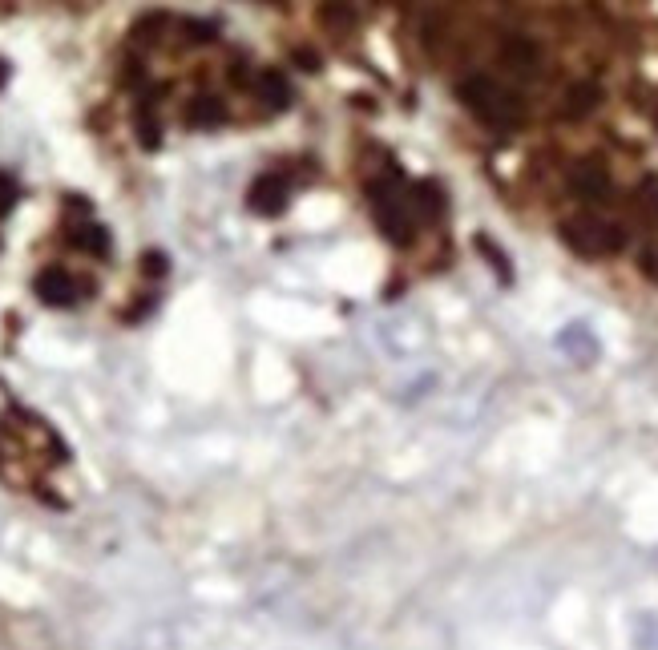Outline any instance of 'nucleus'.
<instances>
[{
    "instance_id": "obj_16",
    "label": "nucleus",
    "mask_w": 658,
    "mask_h": 650,
    "mask_svg": "<svg viewBox=\"0 0 658 650\" xmlns=\"http://www.w3.org/2000/svg\"><path fill=\"white\" fill-rule=\"evenodd\" d=\"M638 198H642V206L658 210V174H654V178H646V182L638 186Z\"/></svg>"
},
{
    "instance_id": "obj_15",
    "label": "nucleus",
    "mask_w": 658,
    "mask_h": 650,
    "mask_svg": "<svg viewBox=\"0 0 658 650\" xmlns=\"http://www.w3.org/2000/svg\"><path fill=\"white\" fill-rule=\"evenodd\" d=\"M142 271H146V275H154V279H158V275H166V255H162V251L142 255Z\"/></svg>"
},
{
    "instance_id": "obj_8",
    "label": "nucleus",
    "mask_w": 658,
    "mask_h": 650,
    "mask_svg": "<svg viewBox=\"0 0 658 650\" xmlns=\"http://www.w3.org/2000/svg\"><path fill=\"white\" fill-rule=\"evenodd\" d=\"M227 122V105L218 101V97H194L190 105H186V126L190 130H214V126H223Z\"/></svg>"
},
{
    "instance_id": "obj_1",
    "label": "nucleus",
    "mask_w": 658,
    "mask_h": 650,
    "mask_svg": "<svg viewBox=\"0 0 658 650\" xmlns=\"http://www.w3.org/2000/svg\"><path fill=\"white\" fill-rule=\"evenodd\" d=\"M457 93H461V101L469 105V110H473V114H477L485 126H497V130H509V126H517V122H521V114H525L521 97H517L513 89H505L501 81L485 77V73H477V77H465V81L457 85Z\"/></svg>"
},
{
    "instance_id": "obj_4",
    "label": "nucleus",
    "mask_w": 658,
    "mask_h": 650,
    "mask_svg": "<svg viewBox=\"0 0 658 650\" xmlns=\"http://www.w3.org/2000/svg\"><path fill=\"white\" fill-rule=\"evenodd\" d=\"M247 206L255 214H263V219H275V214H283V206H287V182L279 174H259L247 190Z\"/></svg>"
},
{
    "instance_id": "obj_3",
    "label": "nucleus",
    "mask_w": 658,
    "mask_h": 650,
    "mask_svg": "<svg viewBox=\"0 0 658 650\" xmlns=\"http://www.w3.org/2000/svg\"><path fill=\"white\" fill-rule=\"evenodd\" d=\"M372 194V214L380 231L392 239V243H408L412 231H416V214H412V202H408V190H400L396 182H380L368 190Z\"/></svg>"
},
{
    "instance_id": "obj_13",
    "label": "nucleus",
    "mask_w": 658,
    "mask_h": 650,
    "mask_svg": "<svg viewBox=\"0 0 658 650\" xmlns=\"http://www.w3.org/2000/svg\"><path fill=\"white\" fill-rule=\"evenodd\" d=\"M13 206H17V182H13V174L0 170V219L13 214Z\"/></svg>"
},
{
    "instance_id": "obj_10",
    "label": "nucleus",
    "mask_w": 658,
    "mask_h": 650,
    "mask_svg": "<svg viewBox=\"0 0 658 650\" xmlns=\"http://www.w3.org/2000/svg\"><path fill=\"white\" fill-rule=\"evenodd\" d=\"M501 61H505L513 73H533V69H537V45L525 41V37H513V41H505Z\"/></svg>"
},
{
    "instance_id": "obj_9",
    "label": "nucleus",
    "mask_w": 658,
    "mask_h": 650,
    "mask_svg": "<svg viewBox=\"0 0 658 650\" xmlns=\"http://www.w3.org/2000/svg\"><path fill=\"white\" fill-rule=\"evenodd\" d=\"M255 89H259V97L271 105V110H287V101H291V85H287V77H283L279 69H263V73H259V81H255Z\"/></svg>"
},
{
    "instance_id": "obj_5",
    "label": "nucleus",
    "mask_w": 658,
    "mask_h": 650,
    "mask_svg": "<svg viewBox=\"0 0 658 650\" xmlns=\"http://www.w3.org/2000/svg\"><path fill=\"white\" fill-rule=\"evenodd\" d=\"M33 291H37V299L49 303V307H69V303L77 299V283H73V275L61 271V267L41 271V275L33 279Z\"/></svg>"
},
{
    "instance_id": "obj_14",
    "label": "nucleus",
    "mask_w": 658,
    "mask_h": 650,
    "mask_svg": "<svg viewBox=\"0 0 658 650\" xmlns=\"http://www.w3.org/2000/svg\"><path fill=\"white\" fill-rule=\"evenodd\" d=\"M186 33H190V41H194V45L214 41V25H206V21H186Z\"/></svg>"
},
{
    "instance_id": "obj_7",
    "label": "nucleus",
    "mask_w": 658,
    "mask_h": 650,
    "mask_svg": "<svg viewBox=\"0 0 658 650\" xmlns=\"http://www.w3.org/2000/svg\"><path fill=\"white\" fill-rule=\"evenodd\" d=\"M408 202H412L416 223H432V219H441V214H445V190L436 182H416L408 190Z\"/></svg>"
},
{
    "instance_id": "obj_17",
    "label": "nucleus",
    "mask_w": 658,
    "mask_h": 650,
    "mask_svg": "<svg viewBox=\"0 0 658 650\" xmlns=\"http://www.w3.org/2000/svg\"><path fill=\"white\" fill-rule=\"evenodd\" d=\"M295 61H299L307 73H315V69H319V57H315V53H307V49H295Z\"/></svg>"
},
{
    "instance_id": "obj_12",
    "label": "nucleus",
    "mask_w": 658,
    "mask_h": 650,
    "mask_svg": "<svg viewBox=\"0 0 658 650\" xmlns=\"http://www.w3.org/2000/svg\"><path fill=\"white\" fill-rule=\"evenodd\" d=\"M69 243L77 251H85V255H109V231L105 227H77L69 235Z\"/></svg>"
},
{
    "instance_id": "obj_18",
    "label": "nucleus",
    "mask_w": 658,
    "mask_h": 650,
    "mask_svg": "<svg viewBox=\"0 0 658 650\" xmlns=\"http://www.w3.org/2000/svg\"><path fill=\"white\" fill-rule=\"evenodd\" d=\"M5 77H9V65H5V61H0V85H5Z\"/></svg>"
},
{
    "instance_id": "obj_6",
    "label": "nucleus",
    "mask_w": 658,
    "mask_h": 650,
    "mask_svg": "<svg viewBox=\"0 0 658 650\" xmlns=\"http://www.w3.org/2000/svg\"><path fill=\"white\" fill-rule=\"evenodd\" d=\"M570 186L582 202H606L610 198V174L598 166V162H582L574 174H570Z\"/></svg>"
},
{
    "instance_id": "obj_2",
    "label": "nucleus",
    "mask_w": 658,
    "mask_h": 650,
    "mask_svg": "<svg viewBox=\"0 0 658 650\" xmlns=\"http://www.w3.org/2000/svg\"><path fill=\"white\" fill-rule=\"evenodd\" d=\"M562 239L578 251V255H590V259H602V255H614L626 247V231L610 219H598V214H578L562 227Z\"/></svg>"
},
{
    "instance_id": "obj_11",
    "label": "nucleus",
    "mask_w": 658,
    "mask_h": 650,
    "mask_svg": "<svg viewBox=\"0 0 658 650\" xmlns=\"http://www.w3.org/2000/svg\"><path fill=\"white\" fill-rule=\"evenodd\" d=\"M602 101V89L594 85V81H582V85H574L570 93H566V118H586L594 105Z\"/></svg>"
}]
</instances>
